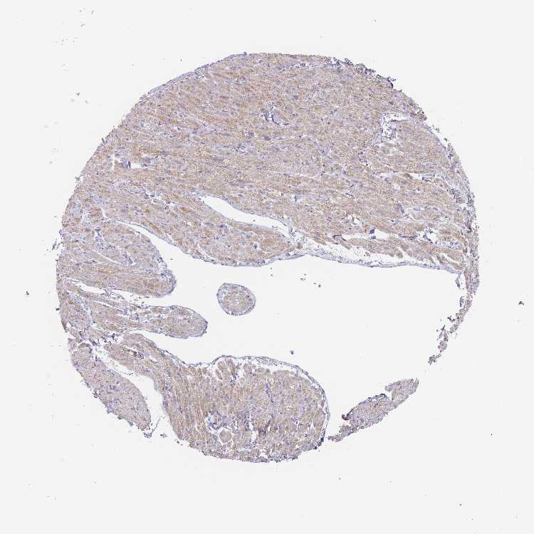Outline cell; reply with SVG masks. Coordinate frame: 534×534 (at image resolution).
Segmentation results:
<instances>
[{
	"label": "cell",
	"instance_id": "6da1fadb",
	"mask_svg": "<svg viewBox=\"0 0 534 534\" xmlns=\"http://www.w3.org/2000/svg\"><path fill=\"white\" fill-rule=\"evenodd\" d=\"M217 300L224 313L231 316L248 313L255 305V297L246 288L224 283L218 290Z\"/></svg>",
	"mask_w": 534,
	"mask_h": 534
}]
</instances>
